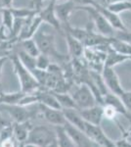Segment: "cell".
<instances>
[{"label": "cell", "mask_w": 131, "mask_h": 147, "mask_svg": "<svg viewBox=\"0 0 131 147\" xmlns=\"http://www.w3.org/2000/svg\"><path fill=\"white\" fill-rule=\"evenodd\" d=\"M11 60L13 63V67L15 74L18 77L20 82L21 90L25 93H32V92L37 91L41 85L37 82L32 73L28 69H27L21 62L20 58L17 55V53H13L11 55Z\"/></svg>", "instance_id": "1"}, {"label": "cell", "mask_w": 131, "mask_h": 147, "mask_svg": "<svg viewBox=\"0 0 131 147\" xmlns=\"http://www.w3.org/2000/svg\"><path fill=\"white\" fill-rule=\"evenodd\" d=\"M33 38L36 41L37 46H38L41 53L48 55L50 58L53 57V58L60 61V62H64L66 60L67 57L57 50L56 44H55L54 34H47V32L38 30V32L33 36Z\"/></svg>", "instance_id": "2"}, {"label": "cell", "mask_w": 131, "mask_h": 147, "mask_svg": "<svg viewBox=\"0 0 131 147\" xmlns=\"http://www.w3.org/2000/svg\"><path fill=\"white\" fill-rule=\"evenodd\" d=\"M77 10H83L85 11L88 15L90 16L92 22L94 23L95 28H96L97 32L100 34L104 35L107 37H114L116 34V30L111 26L107 19L102 15L100 12L97 10L95 7L93 6H77Z\"/></svg>", "instance_id": "3"}, {"label": "cell", "mask_w": 131, "mask_h": 147, "mask_svg": "<svg viewBox=\"0 0 131 147\" xmlns=\"http://www.w3.org/2000/svg\"><path fill=\"white\" fill-rule=\"evenodd\" d=\"M28 143H32L39 147H49L57 142L56 132H52L48 127L43 125L32 127L28 137Z\"/></svg>", "instance_id": "4"}, {"label": "cell", "mask_w": 131, "mask_h": 147, "mask_svg": "<svg viewBox=\"0 0 131 147\" xmlns=\"http://www.w3.org/2000/svg\"><path fill=\"white\" fill-rule=\"evenodd\" d=\"M71 96L77 104L78 110L93 107L98 104L96 96L94 95L89 85L86 84L81 82L78 86L75 87V90L71 93Z\"/></svg>", "instance_id": "5"}, {"label": "cell", "mask_w": 131, "mask_h": 147, "mask_svg": "<svg viewBox=\"0 0 131 147\" xmlns=\"http://www.w3.org/2000/svg\"><path fill=\"white\" fill-rule=\"evenodd\" d=\"M64 127H65L67 134L70 136L71 138L73 139V141L75 142L77 147H98L99 146L94 141H92L90 139V137L83 130L77 129V127L73 125L70 123L67 122L65 125H64Z\"/></svg>", "instance_id": "6"}, {"label": "cell", "mask_w": 131, "mask_h": 147, "mask_svg": "<svg viewBox=\"0 0 131 147\" xmlns=\"http://www.w3.org/2000/svg\"><path fill=\"white\" fill-rule=\"evenodd\" d=\"M102 76H103L104 80L110 92L120 96L123 93L124 89L120 84V78H118V74L116 73L115 69L104 66L103 70H102Z\"/></svg>", "instance_id": "7"}, {"label": "cell", "mask_w": 131, "mask_h": 147, "mask_svg": "<svg viewBox=\"0 0 131 147\" xmlns=\"http://www.w3.org/2000/svg\"><path fill=\"white\" fill-rule=\"evenodd\" d=\"M56 3L57 2L50 0V3L45 8H42L39 11L38 15L41 18V20L43 21V23L52 26L57 30H63L62 23L59 20V18L57 17L56 11H55V5H56Z\"/></svg>", "instance_id": "8"}, {"label": "cell", "mask_w": 131, "mask_h": 147, "mask_svg": "<svg viewBox=\"0 0 131 147\" xmlns=\"http://www.w3.org/2000/svg\"><path fill=\"white\" fill-rule=\"evenodd\" d=\"M42 23H43V21L41 20V18L39 17L38 14L28 18L25 27H24L20 35H19L18 41H22V40L28 38H33L35 34L38 32L39 27L41 26Z\"/></svg>", "instance_id": "9"}, {"label": "cell", "mask_w": 131, "mask_h": 147, "mask_svg": "<svg viewBox=\"0 0 131 147\" xmlns=\"http://www.w3.org/2000/svg\"><path fill=\"white\" fill-rule=\"evenodd\" d=\"M79 113L82 116V118L84 119L85 122L95 125H101V122L104 118L103 105H100V104H97V105L90 108L79 110Z\"/></svg>", "instance_id": "10"}, {"label": "cell", "mask_w": 131, "mask_h": 147, "mask_svg": "<svg viewBox=\"0 0 131 147\" xmlns=\"http://www.w3.org/2000/svg\"><path fill=\"white\" fill-rule=\"evenodd\" d=\"M40 109L43 114L44 119L51 125H54L55 127H59V125H65L67 123L65 114L63 110H58V109L49 108L46 106L40 104Z\"/></svg>", "instance_id": "11"}, {"label": "cell", "mask_w": 131, "mask_h": 147, "mask_svg": "<svg viewBox=\"0 0 131 147\" xmlns=\"http://www.w3.org/2000/svg\"><path fill=\"white\" fill-rule=\"evenodd\" d=\"M4 110L13 119L14 123H26L30 121V112L25 106L21 105H2Z\"/></svg>", "instance_id": "12"}, {"label": "cell", "mask_w": 131, "mask_h": 147, "mask_svg": "<svg viewBox=\"0 0 131 147\" xmlns=\"http://www.w3.org/2000/svg\"><path fill=\"white\" fill-rule=\"evenodd\" d=\"M65 32L66 42L68 44L69 55L71 56V59L81 58L82 55H84V51H85V46L83 44V42L80 41L79 39L75 38V36H73L69 32Z\"/></svg>", "instance_id": "13"}, {"label": "cell", "mask_w": 131, "mask_h": 147, "mask_svg": "<svg viewBox=\"0 0 131 147\" xmlns=\"http://www.w3.org/2000/svg\"><path fill=\"white\" fill-rule=\"evenodd\" d=\"M77 5L73 0H68V1L55 5V11H56L57 17L61 21L62 25L63 24L69 23L71 15L75 11H77Z\"/></svg>", "instance_id": "14"}, {"label": "cell", "mask_w": 131, "mask_h": 147, "mask_svg": "<svg viewBox=\"0 0 131 147\" xmlns=\"http://www.w3.org/2000/svg\"><path fill=\"white\" fill-rule=\"evenodd\" d=\"M95 8L107 19V21L111 24V26L115 28L116 30H128L126 26L124 25V23H123L122 20L120 18L118 14L114 13V12H112L111 10H109L107 7H104V6L96 5Z\"/></svg>", "instance_id": "15"}, {"label": "cell", "mask_w": 131, "mask_h": 147, "mask_svg": "<svg viewBox=\"0 0 131 147\" xmlns=\"http://www.w3.org/2000/svg\"><path fill=\"white\" fill-rule=\"evenodd\" d=\"M84 132L90 137V139H91L92 141H94L95 143H96L97 145H99L100 147H104L107 139L109 138V137L104 134L103 129H101L100 125H91L87 122H86V125H85Z\"/></svg>", "instance_id": "16"}, {"label": "cell", "mask_w": 131, "mask_h": 147, "mask_svg": "<svg viewBox=\"0 0 131 147\" xmlns=\"http://www.w3.org/2000/svg\"><path fill=\"white\" fill-rule=\"evenodd\" d=\"M103 101H104V105H110L112 107H114L116 109V111L118 114L122 116H125L126 118L130 119V115L128 113V111L126 110L124 104H123L122 100H121L120 95H116L115 93H112L109 92L106 95L103 97Z\"/></svg>", "instance_id": "17"}, {"label": "cell", "mask_w": 131, "mask_h": 147, "mask_svg": "<svg viewBox=\"0 0 131 147\" xmlns=\"http://www.w3.org/2000/svg\"><path fill=\"white\" fill-rule=\"evenodd\" d=\"M111 37H107L100 34L99 32H94L91 28H88V34L86 38L83 41L85 47H97L101 45L110 44Z\"/></svg>", "instance_id": "18"}, {"label": "cell", "mask_w": 131, "mask_h": 147, "mask_svg": "<svg viewBox=\"0 0 131 147\" xmlns=\"http://www.w3.org/2000/svg\"><path fill=\"white\" fill-rule=\"evenodd\" d=\"M36 94L38 96V103L42 104V105L46 106L49 108L58 109V110H62V107L59 103L58 99L54 95L52 91L47 90H37Z\"/></svg>", "instance_id": "19"}, {"label": "cell", "mask_w": 131, "mask_h": 147, "mask_svg": "<svg viewBox=\"0 0 131 147\" xmlns=\"http://www.w3.org/2000/svg\"><path fill=\"white\" fill-rule=\"evenodd\" d=\"M63 112L65 114L67 122L84 131L86 122L80 115L79 110L77 109H63Z\"/></svg>", "instance_id": "20"}, {"label": "cell", "mask_w": 131, "mask_h": 147, "mask_svg": "<svg viewBox=\"0 0 131 147\" xmlns=\"http://www.w3.org/2000/svg\"><path fill=\"white\" fill-rule=\"evenodd\" d=\"M30 125V121H28L26 123H14L13 136L17 140V142H27L30 131L32 129Z\"/></svg>", "instance_id": "21"}, {"label": "cell", "mask_w": 131, "mask_h": 147, "mask_svg": "<svg viewBox=\"0 0 131 147\" xmlns=\"http://www.w3.org/2000/svg\"><path fill=\"white\" fill-rule=\"evenodd\" d=\"M126 60H128V56L118 53V52L115 51L110 46L108 51H107V56H106V59H105L104 66L105 67L115 68V66L124 62Z\"/></svg>", "instance_id": "22"}, {"label": "cell", "mask_w": 131, "mask_h": 147, "mask_svg": "<svg viewBox=\"0 0 131 147\" xmlns=\"http://www.w3.org/2000/svg\"><path fill=\"white\" fill-rule=\"evenodd\" d=\"M56 139L58 147H77L73 139L67 134L64 125L56 127Z\"/></svg>", "instance_id": "23"}, {"label": "cell", "mask_w": 131, "mask_h": 147, "mask_svg": "<svg viewBox=\"0 0 131 147\" xmlns=\"http://www.w3.org/2000/svg\"><path fill=\"white\" fill-rule=\"evenodd\" d=\"M25 94V92L22 90L13 92V93L0 92V104L1 105H19Z\"/></svg>", "instance_id": "24"}, {"label": "cell", "mask_w": 131, "mask_h": 147, "mask_svg": "<svg viewBox=\"0 0 131 147\" xmlns=\"http://www.w3.org/2000/svg\"><path fill=\"white\" fill-rule=\"evenodd\" d=\"M110 46L118 53L125 56H131V43L129 42L123 41V40L116 38V37H111Z\"/></svg>", "instance_id": "25"}, {"label": "cell", "mask_w": 131, "mask_h": 147, "mask_svg": "<svg viewBox=\"0 0 131 147\" xmlns=\"http://www.w3.org/2000/svg\"><path fill=\"white\" fill-rule=\"evenodd\" d=\"M52 92L56 96V98L58 99L59 103H60L62 107V110L63 109H77L78 110L77 104H75V100H73L71 94H68L67 92H65V93H58V92H54V91Z\"/></svg>", "instance_id": "26"}, {"label": "cell", "mask_w": 131, "mask_h": 147, "mask_svg": "<svg viewBox=\"0 0 131 147\" xmlns=\"http://www.w3.org/2000/svg\"><path fill=\"white\" fill-rule=\"evenodd\" d=\"M90 76H91V79L94 82L95 86L97 87V89L99 90V92L101 93L102 96H105L107 93H109V89L106 85V82L104 80V78L102 76V74H99L98 71H89Z\"/></svg>", "instance_id": "27"}, {"label": "cell", "mask_w": 131, "mask_h": 147, "mask_svg": "<svg viewBox=\"0 0 131 147\" xmlns=\"http://www.w3.org/2000/svg\"><path fill=\"white\" fill-rule=\"evenodd\" d=\"M17 55L20 58L23 65L27 69H28L30 72L36 68V57L30 55V54H28L27 52L25 50H23V49H21V50H19L17 52Z\"/></svg>", "instance_id": "28"}, {"label": "cell", "mask_w": 131, "mask_h": 147, "mask_svg": "<svg viewBox=\"0 0 131 147\" xmlns=\"http://www.w3.org/2000/svg\"><path fill=\"white\" fill-rule=\"evenodd\" d=\"M20 42H21V45H22L23 50H25L28 54H30V55H32L33 57H37L40 53H41L34 38L25 39Z\"/></svg>", "instance_id": "29"}, {"label": "cell", "mask_w": 131, "mask_h": 147, "mask_svg": "<svg viewBox=\"0 0 131 147\" xmlns=\"http://www.w3.org/2000/svg\"><path fill=\"white\" fill-rule=\"evenodd\" d=\"M11 11L14 17L20 19H28L39 13L38 10L33 8H14V7H11Z\"/></svg>", "instance_id": "30"}, {"label": "cell", "mask_w": 131, "mask_h": 147, "mask_svg": "<svg viewBox=\"0 0 131 147\" xmlns=\"http://www.w3.org/2000/svg\"><path fill=\"white\" fill-rule=\"evenodd\" d=\"M107 8L116 14H120L125 11H131V0H122V1L116 2V3L109 4Z\"/></svg>", "instance_id": "31"}, {"label": "cell", "mask_w": 131, "mask_h": 147, "mask_svg": "<svg viewBox=\"0 0 131 147\" xmlns=\"http://www.w3.org/2000/svg\"><path fill=\"white\" fill-rule=\"evenodd\" d=\"M1 13V18H2V23L1 25L7 28L8 30H10L12 32L13 30L14 22H15V17H14L13 13L11 11V8H4L0 10Z\"/></svg>", "instance_id": "32"}, {"label": "cell", "mask_w": 131, "mask_h": 147, "mask_svg": "<svg viewBox=\"0 0 131 147\" xmlns=\"http://www.w3.org/2000/svg\"><path fill=\"white\" fill-rule=\"evenodd\" d=\"M50 65H51V61H50V57L48 55L40 53L39 55L36 57V68L37 69L47 71Z\"/></svg>", "instance_id": "33"}, {"label": "cell", "mask_w": 131, "mask_h": 147, "mask_svg": "<svg viewBox=\"0 0 131 147\" xmlns=\"http://www.w3.org/2000/svg\"><path fill=\"white\" fill-rule=\"evenodd\" d=\"M11 137H13V125L12 124L0 130V143Z\"/></svg>", "instance_id": "34"}, {"label": "cell", "mask_w": 131, "mask_h": 147, "mask_svg": "<svg viewBox=\"0 0 131 147\" xmlns=\"http://www.w3.org/2000/svg\"><path fill=\"white\" fill-rule=\"evenodd\" d=\"M103 109H104V118L109 120H114L116 118V115H118V112L116 111V109L110 105H103Z\"/></svg>", "instance_id": "35"}, {"label": "cell", "mask_w": 131, "mask_h": 147, "mask_svg": "<svg viewBox=\"0 0 131 147\" xmlns=\"http://www.w3.org/2000/svg\"><path fill=\"white\" fill-rule=\"evenodd\" d=\"M120 98H121V100H122L123 104H124L126 110L128 111V113H129V115H130V113H131V91L124 90L123 93L120 95Z\"/></svg>", "instance_id": "36"}, {"label": "cell", "mask_w": 131, "mask_h": 147, "mask_svg": "<svg viewBox=\"0 0 131 147\" xmlns=\"http://www.w3.org/2000/svg\"><path fill=\"white\" fill-rule=\"evenodd\" d=\"M114 37L131 43V32L129 30H116V34Z\"/></svg>", "instance_id": "37"}, {"label": "cell", "mask_w": 131, "mask_h": 147, "mask_svg": "<svg viewBox=\"0 0 131 147\" xmlns=\"http://www.w3.org/2000/svg\"><path fill=\"white\" fill-rule=\"evenodd\" d=\"M77 6H96L94 0H73Z\"/></svg>", "instance_id": "38"}, {"label": "cell", "mask_w": 131, "mask_h": 147, "mask_svg": "<svg viewBox=\"0 0 131 147\" xmlns=\"http://www.w3.org/2000/svg\"><path fill=\"white\" fill-rule=\"evenodd\" d=\"M16 139L13 137H11V138L7 139V140H4L3 142H1L0 143V147H17L18 144L16 143Z\"/></svg>", "instance_id": "39"}, {"label": "cell", "mask_w": 131, "mask_h": 147, "mask_svg": "<svg viewBox=\"0 0 131 147\" xmlns=\"http://www.w3.org/2000/svg\"><path fill=\"white\" fill-rule=\"evenodd\" d=\"M118 147H131V142L128 141L125 137H121L120 139L115 141Z\"/></svg>", "instance_id": "40"}, {"label": "cell", "mask_w": 131, "mask_h": 147, "mask_svg": "<svg viewBox=\"0 0 131 147\" xmlns=\"http://www.w3.org/2000/svg\"><path fill=\"white\" fill-rule=\"evenodd\" d=\"M43 1H45V0H32V8L40 11L43 8V7H42Z\"/></svg>", "instance_id": "41"}, {"label": "cell", "mask_w": 131, "mask_h": 147, "mask_svg": "<svg viewBox=\"0 0 131 147\" xmlns=\"http://www.w3.org/2000/svg\"><path fill=\"white\" fill-rule=\"evenodd\" d=\"M13 0H0V10L4 8H11Z\"/></svg>", "instance_id": "42"}, {"label": "cell", "mask_w": 131, "mask_h": 147, "mask_svg": "<svg viewBox=\"0 0 131 147\" xmlns=\"http://www.w3.org/2000/svg\"><path fill=\"white\" fill-rule=\"evenodd\" d=\"M11 123L9 122V121H7L5 118H3L1 115H0V130L3 129L4 127H8V125H10Z\"/></svg>", "instance_id": "43"}, {"label": "cell", "mask_w": 131, "mask_h": 147, "mask_svg": "<svg viewBox=\"0 0 131 147\" xmlns=\"http://www.w3.org/2000/svg\"><path fill=\"white\" fill-rule=\"evenodd\" d=\"M7 59H8V56L1 57V58H0V77H1L2 69H3V66H4V64H5V62H6Z\"/></svg>", "instance_id": "44"}, {"label": "cell", "mask_w": 131, "mask_h": 147, "mask_svg": "<svg viewBox=\"0 0 131 147\" xmlns=\"http://www.w3.org/2000/svg\"><path fill=\"white\" fill-rule=\"evenodd\" d=\"M94 1H95V3H96V5L104 6V7L108 6V0H94Z\"/></svg>", "instance_id": "45"}, {"label": "cell", "mask_w": 131, "mask_h": 147, "mask_svg": "<svg viewBox=\"0 0 131 147\" xmlns=\"http://www.w3.org/2000/svg\"><path fill=\"white\" fill-rule=\"evenodd\" d=\"M25 147H39V146L35 145V144H32V143H28V142H26Z\"/></svg>", "instance_id": "46"}, {"label": "cell", "mask_w": 131, "mask_h": 147, "mask_svg": "<svg viewBox=\"0 0 131 147\" xmlns=\"http://www.w3.org/2000/svg\"><path fill=\"white\" fill-rule=\"evenodd\" d=\"M118 1H122V0H108V5L112 3H116V2H118Z\"/></svg>", "instance_id": "47"}, {"label": "cell", "mask_w": 131, "mask_h": 147, "mask_svg": "<svg viewBox=\"0 0 131 147\" xmlns=\"http://www.w3.org/2000/svg\"><path fill=\"white\" fill-rule=\"evenodd\" d=\"M25 144H26V142H18L17 147H25Z\"/></svg>", "instance_id": "48"}, {"label": "cell", "mask_w": 131, "mask_h": 147, "mask_svg": "<svg viewBox=\"0 0 131 147\" xmlns=\"http://www.w3.org/2000/svg\"><path fill=\"white\" fill-rule=\"evenodd\" d=\"M128 60H130V61H131V56H128Z\"/></svg>", "instance_id": "49"}, {"label": "cell", "mask_w": 131, "mask_h": 147, "mask_svg": "<svg viewBox=\"0 0 131 147\" xmlns=\"http://www.w3.org/2000/svg\"><path fill=\"white\" fill-rule=\"evenodd\" d=\"M52 1H55V2H57V1H58V0H52Z\"/></svg>", "instance_id": "50"}, {"label": "cell", "mask_w": 131, "mask_h": 147, "mask_svg": "<svg viewBox=\"0 0 131 147\" xmlns=\"http://www.w3.org/2000/svg\"><path fill=\"white\" fill-rule=\"evenodd\" d=\"M1 42H2V41H1V40H0V43H1Z\"/></svg>", "instance_id": "51"}]
</instances>
